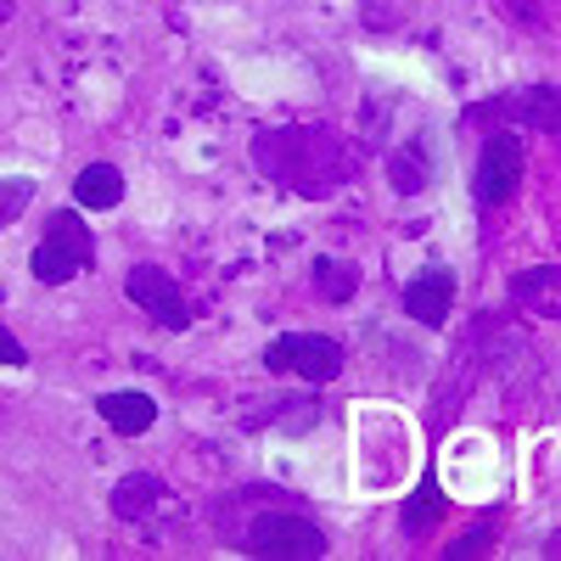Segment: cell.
I'll return each instance as SVG.
<instances>
[{"label": "cell", "instance_id": "7c38bea8", "mask_svg": "<svg viewBox=\"0 0 561 561\" xmlns=\"http://www.w3.org/2000/svg\"><path fill=\"white\" fill-rule=\"evenodd\" d=\"M433 517H444V500H438V489H421L410 500V511H404V528H421V523H433Z\"/></svg>", "mask_w": 561, "mask_h": 561}, {"label": "cell", "instance_id": "8992f818", "mask_svg": "<svg viewBox=\"0 0 561 561\" xmlns=\"http://www.w3.org/2000/svg\"><path fill=\"white\" fill-rule=\"evenodd\" d=\"M517 180H523V147H517V135H489L483 140V158H478V203L483 208L505 203L511 192H517Z\"/></svg>", "mask_w": 561, "mask_h": 561}, {"label": "cell", "instance_id": "6da1fadb", "mask_svg": "<svg viewBox=\"0 0 561 561\" xmlns=\"http://www.w3.org/2000/svg\"><path fill=\"white\" fill-rule=\"evenodd\" d=\"M253 158L270 180L293 185L304 197H325L332 185L348 180V152L332 129L320 124H287V129H264L253 140Z\"/></svg>", "mask_w": 561, "mask_h": 561}, {"label": "cell", "instance_id": "277c9868", "mask_svg": "<svg viewBox=\"0 0 561 561\" xmlns=\"http://www.w3.org/2000/svg\"><path fill=\"white\" fill-rule=\"evenodd\" d=\"M270 370H298L304 382H332L337 370H343V348L332 337H314V332H293V337H280L270 354H264Z\"/></svg>", "mask_w": 561, "mask_h": 561}, {"label": "cell", "instance_id": "8fae6325", "mask_svg": "<svg viewBox=\"0 0 561 561\" xmlns=\"http://www.w3.org/2000/svg\"><path fill=\"white\" fill-rule=\"evenodd\" d=\"M28 197H34L28 180H0V225H12V219L28 208Z\"/></svg>", "mask_w": 561, "mask_h": 561}, {"label": "cell", "instance_id": "3957f363", "mask_svg": "<svg viewBox=\"0 0 561 561\" xmlns=\"http://www.w3.org/2000/svg\"><path fill=\"white\" fill-rule=\"evenodd\" d=\"M242 545L253 556H275V561H314V556H325V534L309 517H298V511H264V517H253Z\"/></svg>", "mask_w": 561, "mask_h": 561}, {"label": "cell", "instance_id": "5bb4252c", "mask_svg": "<svg viewBox=\"0 0 561 561\" xmlns=\"http://www.w3.org/2000/svg\"><path fill=\"white\" fill-rule=\"evenodd\" d=\"M23 359H28V354H23V343L7 332V325H0V365H23Z\"/></svg>", "mask_w": 561, "mask_h": 561}, {"label": "cell", "instance_id": "52a82bcc", "mask_svg": "<svg viewBox=\"0 0 561 561\" xmlns=\"http://www.w3.org/2000/svg\"><path fill=\"white\" fill-rule=\"evenodd\" d=\"M449 298H455V280L444 270H421L410 287H404V309L421 320V325H444L449 320Z\"/></svg>", "mask_w": 561, "mask_h": 561}, {"label": "cell", "instance_id": "5b68a950", "mask_svg": "<svg viewBox=\"0 0 561 561\" xmlns=\"http://www.w3.org/2000/svg\"><path fill=\"white\" fill-rule=\"evenodd\" d=\"M124 293L147 309L158 325H169V332H180V325H192V309H185V293L174 287V275H163L158 264H135Z\"/></svg>", "mask_w": 561, "mask_h": 561}, {"label": "cell", "instance_id": "9c48e42d", "mask_svg": "<svg viewBox=\"0 0 561 561\" xmlns=\"http://www.w3.org/2000/svg\"><path fill=\"white\" fill-rule=\"evenodd\" d=\"M73 197L84 208H118L124 203V174L113 163H90L79 180H73Z\"/></svg>", "mask_w": 561, "mask_h": 561}, {"label": "cell", "instance_id": "7a4b0ae2", "mask_svg": "<svg viewBox=\"0 0 561 561\" xmlns=\"http://www.w3.org/2000/svg\"><path fill=\"white\" fill-rule=\"evenodd\" d=\"M90 259H96V242H90V230L73 208L51 214L45 219V237L34 248V275L45 280V287H62V280H73Z\"/></svg>", "mask_w": 561, "mask_h": 561}, {"label": "cell", "instance_id": "9a60e30c", "mask_svg": "<svg viewBox=\"0 0 561 561\" xmlns=\"http://www.w3.org/2000/svg\"><path fill=\"white\" fill-rule=\"evenodd\" d=\"M511 12H517L523 23H539V12H545V0H511Z\"/></svg>", "mask_w": 561, "mask_h": 561}, {"label": "cell", "instance_id": "4fadbf2b", "mask_svg": "<svg viewBox=\"0 0 561 561\" xmlns=\"http://www.w3.org/2000/svg\"><path fill=\"white\" fill-rule=\"evenodd\" d=\"M314 275L325 280V293H332V298H348V293H354V275H348V270H337L332 259H314Z\"/></svg>", "mask_w": 561, "mask_h": 561}, {"label": "cell", "instance_id": "ba28073f", "mask_svg": "<svg viewBox=\"0 0 561 561\" xmlns=\"http://www.w3.org/2000/svg\"><path fill=\"white\" fill-rule=\"evenodd\" d=\"M102 421L113 433H124V438H135V433H147L152 421H158V404L147 399V393H102Z\"/></svg>", "mask_w": 561, "mask_h": 561}, {"label": "cell", "instance_id": "30bf717a", "mask_svg": "<svg viewBox=\"0 0 561 561\" xmlns=\"http://www.w3.org/2000/svg\"><path fill=\"white\" fill-rule=\"evenodd\" d=\"M158 494H163V483H158L152 472H135V478H124V483L113 489V511H118L124 523H135V517H147V511H152Z\"/></svg>", "mask_w": 561, "mask_h": 561}, {"label": "cell", "instance_id": "2e32d148", "mask_svg": "<svg viewBox=\"0 0 561 561\" xmlns=\"http://www.w3.org/2000/svg\"><path fill=\"white\" fill-rule=\"evenodd\" d=\"M489 539H494V528H478L472 539H460V545H455V556H472V550H483Z\"/></svg>", "mask_w": 561, "mask_h": 561}]
</instances>
